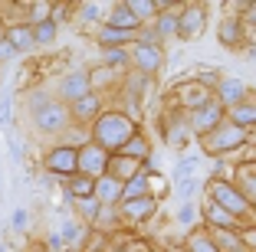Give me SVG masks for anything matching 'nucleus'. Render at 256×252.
Returning <instances> with one entry per match:
<instances>
[{
  "mask_svg": "<svg viewBox=\"0 0 256 252\" xmlns=\"http://www.w3.org/2000/svg\"><path fill=\"white\" fill-rule=\"evenodd\" d=\"M256 118V108H240L236 111V121H240V125H246V121H253Z\"/></svg>",
  "mask_w": 256,
  "mask_h": 252,
  "instance_id": "0eeeda50",
  "label": "nucleus"
},
{
  "mask_svg": "<svg viewBox=\"0 0 256 252\" xmlns=\"http://www.w3.org/2000/svg\"><path fill=\"white\" fill-rule=\"evenodd\" d=\"M10 36H14L16 46H30V33H26V30H14Z\"/></svg>",
  "mask_w": 256,
  "mask_h": 252,
  "instance_id": "423d86ee",
  "label": "nucleus"
},
{
  "mask_svg": "<svg viewBox=\"0 0 256 252\" xmlns=\"http://www.w3.org/2000/svg\"><path fill=\"white\" fill-rule=\"evenodd\" d=\"M142 66L154 69V66H158V52H154V49H142Z\"/></svg>",
  "mask_w": 256,
  "mask_h": 252,
  "instance_id": "7ed1b4c3",
  "label": "nucleus"
},
{
  "mask_svg": "<svg viewBox=\"0 0 256 252\" xmlns=\"http://www.w3.org/2000/svg\"><path fill=\"white\" fill-rule=\"evenodd\" d=\"M253 59H256V49H253Z\"/></svg>",
  "mask_w": 256,
  "mask_h": 252,
  "instance_id": "4468645a",
  "label": "nucleus"
},
{
  "mask_svg": "<svg viewBox=\"0 0 256 252\" xmlns=\"http://www.w3.org/2000/svg\"><path fill=\"white\" fill-rule=\"evenodd\" d=\"M243 85L240 82H224V98H240Z\"/></svg>",
  "mask_w": 256,
  "mask_h": 252,
  "instance_id": "20e7f679",
  "label": "nucleus"
},
{
  "mask_svg": "<svg viewBox=\"0 0 256 252\" xmlns=\"http://www.w3.org/2000/svg\"><path fill=\"white\" fill-rule=\"evenodd\" d=\"M10 121V102H4L0 105V125H7Z\"/></svg>",
  "mask_w": 256,
  "mask_h": 252,
  "instance_id": "9d476101",
  "label": "nucleus"
},
{
  "mask_svg": "<svg viewBox=\"0 0 256 252\" xmlns=\"http://www.w3.org/2000/svg\"><path fill=\"white\" fill-rule=\"evenodd\" d=\"M132 33H122V30H106V36H102V43H122V39H128Z\"/></svg>",
  "mask_w": 256,
  "mask_h": 252,
  "instance_id": "39448f33",
  "label": "nucleus"
},
{
  "mask_svg": "<svg viewBox=\"0 0 256 252\" xmlns=\"http://www.w3.org/2000/svg\"><path fill=\"white\" fill-rule=\"evenodd\" d=\"M190 171H194V161H184V164H178V177H188Z\"/></svg>",
  "mask_w": 256,
  "mask_h": 252,
  "instance_id": "6e6552de",
  "label": "nucleus"
},
{
  "mask_svg": "<svg viewBox=\"0 0 256 252\" xmlns=\"http://www.w3.org/2000/svg\"><path fill=\"white\" fill-rule=\"evenodd\" d=\"M86 89H89V85H86V75H69V79L62 82V92H66L69 98H79Z\"/></svg>",
  "mask_w": 256,
  "mask_h": 252,
  "instance_id": "f257e3e1",
  "label": "nucleus"
},
{
  "mask_svg": "<svg viewBox=\"0 0 256 252\" xmlns=\"http://www.w3.org/2000/svg\"><path fill=\"white\" fill-rule=\"evenodd\" d=\"M14 226H16V230L26 226V213H23V210H16V213H14Z\"/></svg>",
  "mask_w": 256,
  "mask_h": 252,
  "instance_id": "1a4fd4ad",
  "label": "nucleus"
},
{
  "mask_svg": "<svg viewBox=\"0 0 256 252\" xmlns=\"http://www.w3.org/2000/svg\"><path fill=\"white\" fill-rule=\"evenodd\" d=\"M210 216H214V220H217V223H230V220H226V213H220V210H217V207H214V210H210Z\"/></svg>",
  "mask_w": 256,
  "mask_h": 252,
  "instance_id": "f8f14e48",
  "label": "nucleus"
},
{
  "mask_svg": "<svg viewBox=\"0 0 256 252\" xmlns=\"http://www.w3.org/2000/svg\"><path fill=\"white\" fill-rule=\"evenodd\" d=\"M217 193H220V200H224V203H230L234 210H243V200H236V197H234V190H226V187H217Z\"/></svg>",
  "mask_w": 256,
  "mask_h": 252,
  "instance_id": "f03ea898",
  "label": "nucleus"
},
{
  "mask_svg": "<svg viewBox=\"0 0 256 252\" xmlns=\"http://www.w3.org/2000/svg\"><path fill=\"white\" fill-rule=\"evenodd\" d=\"M190 216H194V210H190V207H184V210H181V220H184V223H190Z\"/></svg>",
  "mask_w": 256,
  "mask_h": 252,
  "instance_id": "ddd939ff",
  "label": "nucleus"
},
{
  "mask_svg": "<svg viewBox=\"0 0 256 252\" xmlns=\"http://www.w3.org/2000/svg\"><path fill=\"white\" fill-rule=\"evenodd\" d=\"M40 39H53V26H50V23L40 26Z\"/></svg>",
  "mask_w": 256,
  "mask_h": 252,
  "instance_id": "9b49d317",
  "label": "nucleus"
}]
</instances>
